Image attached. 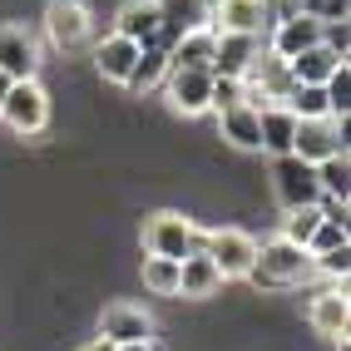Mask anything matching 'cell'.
Returning a JSON list of instances; mask_svg holds the SVG:
<instances>
[{
	"label": "cell",
	"instance_id": "obj_22",
	"mask_svg": "<svg viewBox=\"0 0 351 351\" xmlns=\"http://www.w3.org/2000/svg\"><path fill=\"white\" fill-rule=\"evenodd\" d=\"M163 75H169V50H163V45H144V50H138V64H134V75H129L124 89L144 95V89L163 84Z\"/></svg>",
	"mask_w": 351,
	"mask_h": 351
},
{
	"label": "cell",
	"instance_id": "obj_12",
	"mask_svg": "<svg viewBox=\"0 0 351 351\" xmlns=\"http://www.w3.org/2000/svg\"><path fill=\"white\" fill-rule=\"evenodd\" d=\"M312 45H322V20H312L307 10H292L287 20H277L267 30V50L277 60H292L302 50H312Z\"/></svg>",
	"mask_w": 351,
	"mask_h": 351
},
{
	"label": "cell",
	"instance_id": "obj_11",
	"mask_svg": "<svg viewBox=\"0 0 351 351\" xmlns=\"http://www.w3.org/2000/svg\"><path fill=\"white\" fill-rule=\"evenodd\" d=\"M35 69H40V40L25 25H0V75L35 80Z\"/></svg>",
	"mask_w": 351,
	"mask_h": 351
},
{
	"label": "cell",
	"instance_id": "obj_16",
	"mask_svg": "<svg viewBox=\"0 0 351 351\" xmlns=\"http://www.w3.org/2000/svg\"><path fill=\"white\" fill-rule=\"evenodd\" d=\"M257 55H263V35H218L213 75H223V80H243Z\"/></svg>",
	"mask_w": 351,
	"mask_h": 351
},
{
	"label": "cell",
	"instance_id": "obj_6",
	"mask_svg": "<svg viewBox=\"0 0 351 351\" xmlns=\"http://www.w3.org/2000/svg\"><path fill=\"white\" fill-rule=\"evenodd\" d=\"M198 247L213 257V267L223 272V282H232V277H247L252 257H257V238H252V232H243V228H213V232H203Z\"/></svg>",
	"mask_w": 351,
	"mask_h": 351
},
{
	"label": "cell",
	"instance_id": "obj_10",
	"mask_svg": "<svg viewBox=\"0 0 351 351\" xmlns=\"http://www.w3.org/2000/svg\"><path fill=\"white\" fill-rule=\"evenodd\" d=\"M99 341L124 346V341H154V317L134 302H109L99 312Z\"/></svg>",
	"mask_w": 351,
	"mask_h": 351
},
{
	"label": "cell",
	"instance_id": "obj_15",
	"mask_svg": "<svg viewBox=\"0 0 351 351\" xmlns=\"http://www.w3.org/2000/svg\"><path fill=\"white\" fill-rule=\"evenodd\" d=\"M138 50H144V45H134V40H124V35H104V40L95 45V69H99V80H104V84H129L134 64H138Z\"/></svg>",
	"mask_w": 351,
	"mask_h": 351
},
{
	"label": "cell",
	"instance_id": "obj_1",
	"mask_svg": "<svg viewBox=\"0 0 351 351\" xmlns=\"http://www.w3.org/2000/svg\"><path fill=\"white\" fill-rule=\"evenodd\" d=\"M312 277H317L312 252L297 247V243H287V238L263 243V247H257V257H252V267H247V282L263 287V292H287V287L312 282Z\"/></svg>",
	"mask_w": 351,
	"mask_h": 351
},
{
	"label": "cell",
	"instance_id": "obj_35",
	"mask_svg": "<svg viewBox=\"0 0 351 351\" xmlns=\"http://www.w3.org/2000/svg\"><path fill=\"white\" fill-rule=\"evenodd\" d=\"M80 351H109V341H89V346H80Z\"/></svg>",
	"mask_w": 351,
	"mask_h": 351
},
{
	"label": "cell",
	"instance_id": "obj_27",
	"mask_svg": "<svg viewBox=\"0 0 351 351\" xmlns=\"http://www.w3.org/2000/svg\"><path fill=\"white\" fill-rule=\"evenodd\" d=\"M322 89H326V109H332V119H346V114H351V64L341 60L332 75H326Z\"/></svg>",
	"mask_w": 351,
	"mask_h": 351
},
{
	"label": "cell",
	"instance_id": "obj_2",
	"mask_svg": "<svg viewBox=\"0 0 351 351\" xmlns=\"http://www.w3.org/2000/svg\"><path fill=\"white\" fill-rule=\"evenodd\" d=\"M45 40L60 55H80L95 45V20H89L84 0H50L45 5Z\"/></svg>",
	"mask_w": 351,
	"mask_h": 351
},
{
	"label": "cell",
	"instance_id": "obj_13",
	"mask_svg": "<svg viewBox=\"0 0 351 351\" xmlns=\"http://www.w3.org/2000/svg\"><path fill=\"white\" fill-rule=\"evenodd\" d=\"M114 35L134 45H163V0H129L114 20Z\"/></svg>",
	"mask_w": 351,
	"mask_h": 351
},
{
	"label": "cell",
	"instance_id": "obj_26",
	"mask_svg": "<svg viewBox=\"0 0 351 351\" xmlns=\"http://www.w3.org/2000/svg\"><path fill=\"white\" fill-rule=\"evenodd\" d=\"M317 223H322V208H317V203H307V208H287V218H282V238L297 243V247H307V243H312V232H317Z\"/></svg>",
	"mask_w": 351,
	"mask_h": 351
},
{
	"label": "cell",
	"instance_id": "obj_9",
	"mask_svg": "<svg viewBox=\"0 0 351 351\" xmlns=\"http://www.w3.org/2000/svg\"><path fill=\"white\" fill-rule=\"evenodd\" d=\"M307 322H312L317 337H332V341L346 351V326H351V297H346V282H332L326 292H317L312 307H307Z\"/></svg>",
	"mask_w": 351,
	"mask_h": 351
},
{
	"label": "cell",
	"instance_id": "obj_30",
	"mask_svg": "<svg viewBox=\"0 0 351 351\" xmlns=\"http://www.w3.org/2000/svg\"><path fill=\"white\" fill-rule=\"evenodd\" d=\"M322 45H326L332 55L346 60V50H351V25H346V20H326V25H322Z\"/></svg>",
	"mask_w": 351,
	"mask_h": 351
},
{
	"label": "cell",
	"instance_id": "obj_3",
	"mask_svg": "<svg viewBox=\"0 0 351 351\" xmlns=\"http://www.w3.org/2000/svg\"><path fill=\"white\" fill-rule=\"evenodd\" d=\"M203 243V232L193 228V218L173 213V208H158V213L144 218V252L149 257H189L193 247Z\"/></svg>",
	"mask_w": 351,
	"mask_h": 351
},
{
	"label": "cell",
	"instance_id": "obj_33",
	"mask_svg": "<svg viewBox=\"0 0 351 351\" xmlns=\"http://www.w3.org/2000/svg\"><path fill=\"white\" fill-rule=\"evenodd\" d=\"M109 351H158L154 341H124V346H109Z\"/></svg>",
	"mask_w": 351,
	"mask_h": 351
},
{
	"label": "cell",
	"instance_id": "obj_18",
	"mask_svg": "<svg viewBox=\"0 0 351 351\" xmlns=\"http://www.w3.org/2000/svg\"><path fill=\"white\" fill-rule=\"evenodd\" d=\"M218 287H223V272L213 267V257H208L203 247H193L189 257H178V297L203 302V297H213Z\"/></svg>",
	"mask_w": 351,
	"mask_h": 351
},
{
	"label": "cell",
	"instance_id": "obj_8",
	"mask_svg": "<svg viewBox=\"0 0 351 351\" xmlns=\"http://www.w3.org/2000/svg\"><path fill=\"white\" fill-rule=\"evenodd\" d=\"M292 154L307 158V163H322V158H332V154H346V119H297Z\"/></svg>",
	"mask_w": 351,
	"mask_h": 351
},
{
	"label": "cell",
	"instance_id": "obj_14",
	"mask_svg": "<svg viewBox=\"0 0 351 351\" xmlns=\"http://www.w3.org/2000/svg\"><path fill=\"white\" fill-rule=\"evenodd\" d=\"M208 25L218 35H263V0H213Z\"/></svg>",
	"mask_w": 351,
	"mask_h": 351
},
{
	"label": "cell",
	"instance_id": "obj_17",
	"mask_svg": "<svg viewBox=\"0 0 351 351\" xmlns=\"http://www.w3.org/2000/svg\"><path fill=\"white\" fill-rule=\"evenodd\" d=\"M292 134H297V114L287 104H263L257 109V149L263 154H292Z\"/></svg>",
	"mask_w": 351,
	"mask_h": 351
},
{
	"label": "cell",
	"instance_id": "obj_32",
	"mask_svg": "<svg viewBox=\"0 0 351 351\" xmlns=\"http://www.w3.org/2000/svg\"><path fill=\"white\" fill-rule=\"evenodd\" d=\"M228 104H243V80L213 75V109H228Z\"/></svg>",
	"mask_w": 351,
	"mask_h": 351
},
{
	"label": "cell",
	"instance_id": "obj_28",
	"mask_svg": "<svg viewBox=\"0 0 351 351\" xmlns=\"http://www.w3.org/2000/svg\"><path fill=\"white\" fill-rule=\"evenodd\" d=\"M312 267L326 277V282H346V272H351V243L346 247H332V252H317Z\"/></svg>",
	"mask_w": 351,
	"mask_h": 351
},
{
	"label": "cell",
	"instance_id": "obj_23",
	"mask_svg": "<svg viewBox=\"0 0 351 351\" xmlns=\"http://www.w3.org/2000/svg\"><path fill=\"white\" fill-rule=\"evenodd\" d=\"M317 183H322V198H341L346 203V193H351V163H346V154L322 158L317 163Z\"/></svg>",
	"mask_w": 351,
	"mask_h": 351
},
{
	"label": "cell",
	"instance_id": "obj_21",
	"mask_svg": "<svg viewBox=\"0 0 351 351\" xmlns=\"http://www.w3.org/2000/svg\"><path fill=\"white\" fill-rule=\"evenodd\" d=\"M337 64H341V55H332L326 45H312V50H302V55L287 60V69H292L297 84H326V75H332Z\"/></svg>",
	"mask_w": 351,
	"mask_h": 351
},
{
	"label": "cell",
	"instance_id": "obj_4",
	"mask_svg": "<svg viewBox=\"0 0 351 351\" xmlns=\"http://www.w3.org/2000/svg\"><path fill=\"white\" fill-rule=\"evenodd\" d=\"M0 119H5V129L20 134V138H30V134H40L50 124V95L40 89V80H15L10 95L0 99Z\"/></svg>",
	"mask_w": 351,
	"mask_h": 351
},
{
	"label": "cell",
	"instance_id": "obj_29",
	"mask_svg": "<svg viewBox=\"0 0 351 351\" xmlns=\"http://www.w3.org/2000/svg\"><path fill=\"white\" fill-rule=\"evenodd\" d=\"M346 243H351L346 223H332V218H322V223H317V232H312V243H307V252L317 257V252H332V247H346Z\"/></svg>",
	"mask_w": 351,
	"mask_h": 351
},
{
	"label": "cell",
	"instance_id": "obj_24",
	"mask_svg": "<svg viewBox=\"0 0 351 351\" xmlns=\"http://www.w3.org/2000/svg\"><path fill=\"white\" fill-rule=\"evenodd\" d=\"M287 109L297 114V119H332V109H326V89H322V84H292Z\"/></svg>",
	"mask_w": 351,
	"mask_h": 351
},
{
	"label": "cell",
	"instance_id": "obj_25",
	"mask_svg": "<svg viewBox=\"0 0 351 351\" xmlns=\"http://www.w3.org/2000/svg\"><path fill=\"white\" fill-rule=\"evenodd\" d=\"M144 287L154 297H178V263L173 257H144Z\"/></svg>",
	"mask_w": 351,
	"mask_h": 351
},
{
	"label": "cell",
	"instance_id": "obj_19",
	"mask_svg": "<svg viewBox=\"0 0 351 351\" xmlns=\"http://www.w3.org/2000/svg\"><path fill=\"white\" fill-rule=\"evenodd\" d=\"M213 50H218V30L213 25H193L169 45V64H189V69H213Z\"/></svg>",
	"mask_w": 351,
	"mask_h": 351
},
{
	"label": "cell",
	"instance_id": "obj_20",
	"mask_svg": "<svg viewBox=\"0 0 351 351\" xmlns=\"http://www.w3.org/2000/svg\"><path fill=\"white\" fill-rule=\"evenodd\" d=\"M218 134L228 138L232 149L257 154V109H252V104H228V109H218Z\"/></svg>",
	"mask_w": 351,
	"mask_h": 351
},
{
	"label": "cell",
	"instance_id": "obj_31",
	"mask_svg": "<svg viewBox=\"0 0 351 351\" xmlns=\"http://www.w3.org/2000/svg\"><path fill=\"white\" fill-rule=\"evenodd\" d=\"M302 10H307L312 20H346V10H351V0H302Z\"/></svg>",
	"mask_w": 351,
	"mask_h": 351
},
{
	"label": "cell",
	"instance_id": "obj_5",
	"mask_svg": "<svg viewBox=\"0 0 351 351\" xmlns=\"http://www.w3.org/2000/svg\"><path fill=\"white\" fill-rule=\"evenodd\" d=\"M272 193H277V203H282V213H287V208L317 203V198H322L317 163L297 158V154H277V158H272Z\"/></svg>",
	"mask_w": 351,
	"mask_h": 351
},
{
	"label": "cell",
	"instance_id": "obj_7",
	"mask_svg": "<svg viewBox=\"0 0 351 351\" xmlns=\"http://www.w3.org/2000/svg\"><path fill=\"white\" fill-rule=\"evenodd\" d=\"M163 89H169V104H173L178 114H203V109H213V69L169 64Z\"/></svg>",
	"mask_w": 351,
	"mask_h": 351
},
{
	"label": "cell",
	"instance_id": "obj_34",
	"mask_svg": "<svg viewBox=\"0 0 351 351\" xmlns=\"http://www.w3.org/2000/svg\"><path fill=\"white\" fill-rule=\"evenodd\" d=\"M10 84H15L10 75H0V99H5V95H10Z\"/></svg>",
	"mask_w": 351,
	"mask_h": 351
}]
</instances>
